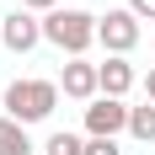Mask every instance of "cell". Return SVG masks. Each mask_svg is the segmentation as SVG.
Masks as SVG:
<instances>
[{
  "mask_svg": "<svg viewBox=\"0 0 155 155\" xmlns=\"http://www.w3.org/2000/svg\"><path fill=\"white\" fill-rule=\"evenodd\" d=\"M43 38H48L54 48H64L70 59H80V54L96 43V16L75 11V5H70V11L59 5V11H48V16H43Z\"/></svg>",
  "mask_w": 155,
  "mask_h": 155,
  "instance_id": "6da1fadb",
  "label": "cell"
},
{
  "mask_svg": "<svg viewBox=\"0 0 155 155\" xmlns=\"http://www.w3.org/2000/svg\"><path fill=\"white\" fill-rule=\"evenodd\" d=\"M54 102H59L54 80H11L5 86V118H16V123H43Z\"/></svg>",
  "mask_w": 155,
  "mask_h": 155,
  "instance_id": "7a4b0ae2",
  "label": "cell"
},
{
  "mask_svg": "<svg viewBox=\"0 0 155 155\" xmlns=\"http://www.w3.org/2000/svg\"><path fill=\"white\" fill-rule=\"evenodd\" d=\"M96 43L107 48L112 59H123L128 48L139 43V16H134V11H107V16H96Z\"/></svg>",
  "mask_w": 155,
  "mask_h": 155,
  "instance_id": "3957f363",
  "label": "cell"
},
{
  "mask_svg": "<svg viewBox=\"0 0 155 155\" xmlns=\"http://www.w3.org/2000/svg\"><path fill=\"white\" fill-rule=\"evenodd\" d=\"M128 112H134V107L112 102V96L91 102V107H86V128H91V139H118V134L128 128Z\"/></svg>",
  "mask_w": 155,
  "mask_h": 155,
  "instance_id": "277c9868",
  "label": "cell"
},
{
  "mask_svg": "<svg viewBox=\"0 0 155 155\" xmlns=\"http://www.w3.org/2000/svg\"><path fill=\"white\" fill-rule=\"evenodd\" d=\"M0 43L11 48V54H27V48L43 43V21H32V11H11L0 21Z\"/></svg>",
  "mask_w": 155,
  "mask_h": 155,
  "instance_id": "5b68a950",
  "label": "cell"
},
{
  "mask_svg": "<svg viewBox=\"0 0 155 155\" xmlns=\"http://www.w3.org/2000/svg\"><path fill=\"white\" fill-rule=\"evenodd\" d=\"M59 86H64V96L86 102V96H96V91H102V75H96V64L70 59V64H64V75H59Z\"/></svg>",
  "mask_w": 155,
  "mask_h": 155,
  "instance_id": "8992f818",
  "label": "cell"
},
{
  "mask_svg": "<svg viewBox=\"0 0 155 155\" xmlns=\"http://www.w3.org/2000/svg\"><path fill=\"white\" fill-rule=\"evenodd\" d=\"M96 75H102V96H112V102H123V91L134 86L128 59H107V64H96Z\"/></svg>",
  "mask_w": 155,
  "mask_h": 155,
  "instance_id": "52a82bcc",
  "label": "cell"
},
{
  "mask_svg": "<svg viewBox=\"0 0 155 155\" xmlns=\"http://www.w3.org/2000/svg\"><path fill=\"white\" fill-rule=\"evenodd\" d=\"M32 139H27V123H16V118H0V155H27Z\"/></svg>",
  "mask_w": 155,
  "mask_h": 155,
  "instance_id": "ba28073f",
  "label": "cell"
},
{
  "mask_svg": "<svg viewBox=\"0 0 155 155\" xmlns=\"http://www.w3.org/2000/svg\"><path fill=\"white\" fill-rule=\"evenodd\" d=\"M128 134H134V139H144V144L155 139V102H144V107L128 112Z\"/></svg>",
  "mask_w": 155,
  "mask_h": 155,
  "instance_id": "9c48e42d",
  "label": "cell"
},
{
  "mask_svg": "<svg viewBox=\"0 0 155 155\" xmlns=\"http://www.w3.org/2000/svg\"><path fill=\"white\" fill-rule=\"evenodd\" d=\"M43 155H86V144H80L75 134H70V128H59V134H48Z\"/></svg>",
  "mask_w": 155,
  "mask_h": 155,
  "instance_id": "30bf717a",
  "label": "cell"
},
{
  "mask_svg": "<svg viewBox=\"0 0 155 155\" xmlns=\"http://www.w3.org/2000/svg\"><path fill=\"white\" fill-rule=\"evenodd\" d=\"M86 155H123L118 139H86Z\"/></svg>",
  "mask_w": 155,
  "mask_h": 155,
  "instance_id": "8fae6325",
  "label": "cell"
},
{
  "mask_svg": "<svg viewBox=\"0 0 155 155\" xmlns=\"http://www.w3.org/2000/svg\"><path fill=\"white\" fill-rule=\"evenodd\" d=\"M128 11H134V16H150V21H155V0H128Z\"/></svg>",
  "mask_w": 155,
  "mask_h": 155,
  "instance_id": "7c38bea8",
  "label": "cell"
},
{
  "mask_svg": "<svg viewBox=\"0 0 155 155\" xmlns=\"http://www.w3.org/2000/svg\"><path fill=\"white\" fill-rule=\"evenodd\" d=\"M21 11H59V0H21Z\"/></svg>",
  "mask_w": 155,
  "mask_h": 155,
  "instance_id": "4fadbf2b",
  "label": "cell"
},
{
  "mask_svg": "<svg viewBox=\"0 0 155 155\" xmlns=\"http://www.w3.org/2000/svg\"><path fill=\"white\" fill-rule=\"evenodd\" d=\"M144 96H150V102H155V70H150V80H144Z\"/></svg>",
  "mask_w": 155,
  "mask_h": 155,
  "instance_id": "5bb4252c",
  "label": "cell"
},
{
  "mask_svg": "<svg viewBox=\"0 0 155 155\" xmlns=\"http://www.w3.org/2000/svg\"><path fill=\"white\" fill-rule=\"evenodd\" d=\"M0 21H5V16H0Z\"/></svg>",
  "mask_w": 155,
  "mask_h": 155,
  "instance_id": "9a60e30c",
  "label": "cell"
}]
</instances>
